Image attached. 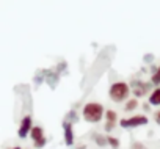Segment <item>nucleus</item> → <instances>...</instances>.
I'll return each mask as SVG.
<instances>
[{
	"mask_svg": "<svg viewBox=\"0 0 160 149\" xmlns=\"http://www.w3.org/2000/svg\"><path fill=\"white\" fill-rule=\"evenodd\" d=\"M82 115H83V119L87 122H91V124H96L99 121H102L104 115H105V108L102 104L99 102H88L83 105V110H82Z\"/></svg>",
	"mask_w": 160,
	"mask_h": 149,
	"instance_id": "f257e3e1",
	"label": "nucleus"
},
{
	"mask_svg": "<svg viewBox=\"0 0 160 149\" xmlns=\"http://www.w3.org/2000/svg\"><path fill=\"white\" fill-rule=\"evenodd\" d=\"M108 96L116 104L126 102L130 96V87L126 82H115V83H112V87L108 90Z\"/></svg>",
	"mask_w": 160,
	"mask_h": 149,
	"instance_id": "f03ea898",
	"label": "nucleus"
},
{
	"mask_svg": "<svg viewBox=\"0 0 160 149\" xmlns=\"http://www.w3.org/2000/svg\"><path fill=\"white\" fill-rule=\"evenodd\" d=\"M148 122H149V119H148V116H144V115H132V116L124 118V119H121V121H119L121 127H124V129H135V127H141V126H146Z\"/></svg>",
	"mask_w": 160,
	"mask_h": 149,
	"instance_id": "7ed1b4c3",
	"label": "nucleus"
},
{
	"mask_svg": "<svg viewBox=\"0 0 160 149\" xmlns=\"http://www.w3.org/2000/svg\"><path fill=\"white\" fill-rule=\"evenodd\" d=\"M30 138H32L35 147H38V149H41V147H44V146L47 144V138H46V135H44V129L39 127V126H33V127H32V130H30Z\"/></svg>",
	"mask_w": 160,
	"mask_h": 149,
	"instance_id": "20e7f679",
	"label": "nucleus"
},
{
	"mask_svg": "<svg viewBox=\"0 0 160 149\" xmlns=\"http://www.w3.org/2000/svg\"><path fill=\"white\" fill-rule=\"evenodd\" d=\"M104 118H105V126H104L105 132H112V130L116 127V122H118V115H116V112H115V110H105Z\"/></svg>",
	"mask_w": 160,
	"mask_h": 149,
	"instance_id": "39448f33",
	"label": "nucleus"
},
{
	"mask_svg": "<svg viewBox=\"0 0 160 149\" xmlns=\"http://www.w3.org/2000/svg\"><path fill=\"white\" fill-rule=\"evenodd\" d=\"M33 127V121H32V116H24L21 124H19V130H18V135L21 138H25L30 135V130Z\"/></svg>",
	"mask_w": 160,
	"mask_h": 149,
	"instance_id": "423d86ee",
	"label": "nucleus"
},
{
	"mask_svg": "<svg viewBox=\"0 0 160 149\" xmlns=\"http://www.w3.org/2000/svg\"><path fill=\"white\" fill-rule=\"evenodd\" d=\"M149 88H151V83H144V82H133V85H132V91L138 97L148 94Z\"/></svg>",
	"mask_w": 160,
	"mask_h": 149,
	"instance_id": "0eeeda50",
	"label": "nucleus"
},
{
	"mask_svg": "<svg viewBox=\"0 0 160 149\" xmlns=\"http://www.w3.org/2000/svg\"><path fill=\"white\" fill-rule=\"evenodd\" d=\"M63 129H64V143L68 146H72L74 144V129H72V124L69 121H64Z\"/></svg>",
	"mask_w": 160,
	"mask_h": 149,
	"instance_id": "6e6552de",
	"label": "nucleus"
},
{
	"mask_svg": "<svg viewBox=\"0 0 160 149\" xmlns=\"http://www.w3.org/2000/svg\"><path fill=\"white\" fill-rule=\"evenodd\" d=\"M149 105L154 107H160V87L154 88L149 94Z\"/></svg>",
	"mask_w": 160,
	"mask_h": 149,
	"instance_id": "1a4fd4ad",
	"label": "nucleus"
},
{
	"mask_svg": "<svg viewBox=\"0 0 160 149\" xmlns=\"http://www.w3.org/2000/svg\"><path fill=\"white\" fill-rule=\"evenodd\" d=\"M138 101H137V97H130V99H127L126 101V105H124V110L126 112H133V110H137L138 108Z\"/></svg>",
	"mask_w": 160,
	"mask_h": 149,
	"instance_id": "9d476101",
	"label": "nucleus"
},
{
	"mask_svg": "<svg viewBox=\"0 0 160 149\" xmlns=\"http://www.w3.org/2000/svg\"><path fill=\"white\" fill-rule=\"evenodd\" d=\"M151 83L152 85H157V87H160V66L154 71V74H152V77H151Z\"/></svg>",
	"mask_w": 160,
	"mask_h": 149,
	"instance_id": "9b49d317",
	"label": "nucleus"
},
{
	"mask_svg": "<svg viewBox=\"0 0 160 149\" xmlns=\"http://www.w3.org/2000/svg\"><path fill=\"white\" fill-rule=\"evenodd\" d=\"M107 144H110L113 149H118V147H119V140H118L116 137L108 135V137H107Z\"/></svg>",
	"mask_w": 160,
	"mask_h": 149,
	"instance_id": "f8f14e48",
	"label": "nucleus"
},
{
	"mask_svg": "<svg viewBox=\"0 0 160 149\" xmlns=\"http://www.w3.org/2000/svg\"><path fill=\"white\" fill-rule=\"evenodd\" d=\"M96 143H99V146H105L107 144V137H96Z\"/></svg>",
	"mask_w": 160,
	"mask_h": 149,
	"instance_id": "ddd939ff",
	"label": "nucleus"
},
{
	"mask_svg": "<svg viewBox=\"0 0 160 149\" xmlns=\"http://www.w3.org/2000/svg\"><path fill=\"white\" fill-rule=\"evenodd\" d=\"M154 121H155V122L160 126V110H157V112L154 113Z\"/></svg>",
	"mask_w": 160,
	"mask_h": 149,
	"instance_id": "4468645a",
	"label": "nucleus"
},
{
	"mask_svg": "<svg viewBox=\"0 0 160 149\" xmlns=\"http://www.w3.org/2000/svg\"><path fill=\"white\" fill-rule=\"evenodd\" d=\"M133 149H144V147H143L140 143H137V144H133Z\"/></svg>",
	"mask_w": 160,
	"mask_h": 149,
	"instance_id": "2eb2a0df",
	"label": "nucleus"
},
{
	"mask_svg": "<svg viewBox=\"0 0 160 149\" xmlns=\"http://www.w3.org/2000/svg\"><path fill=\"white\" fill-rule=\"evenodd\" d=\"M10 149H21L19 146H14V147H10Z\"/></svg>",
	"mask_w": 160,
	"mask_h": 149,
	"instance_id": "dca6fc26",
	"label": "nucleus"
}]
</instances>
